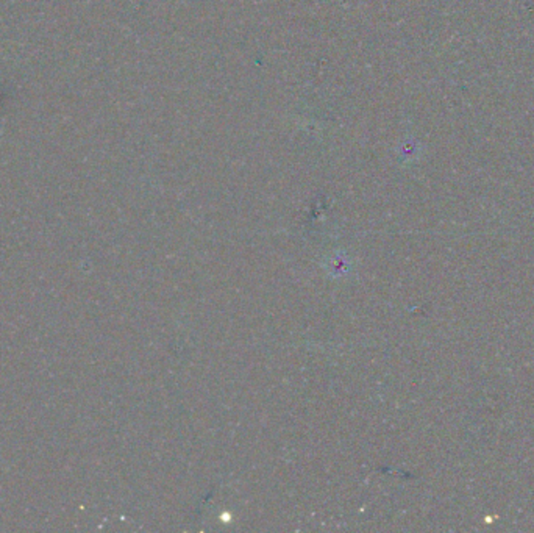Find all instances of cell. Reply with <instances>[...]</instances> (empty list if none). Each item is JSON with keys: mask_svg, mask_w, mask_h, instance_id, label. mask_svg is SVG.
Here are the masks:
<instances>
[{"mask_svg": "<svg viewBox=\"0 0 534 533\" xmlns=\"http://www.w3.org/2000/svg\"><path fill=\"white\" fill-rule=\"evenodd\" d=\"M335 265H331V272H339L342 274L347 269V260L342 255L333 258Z\"/></svg>", "mask_w": 534, "mask_h": 533, "instance_id": "cell-1", "label": "cell"}]
</instances>
